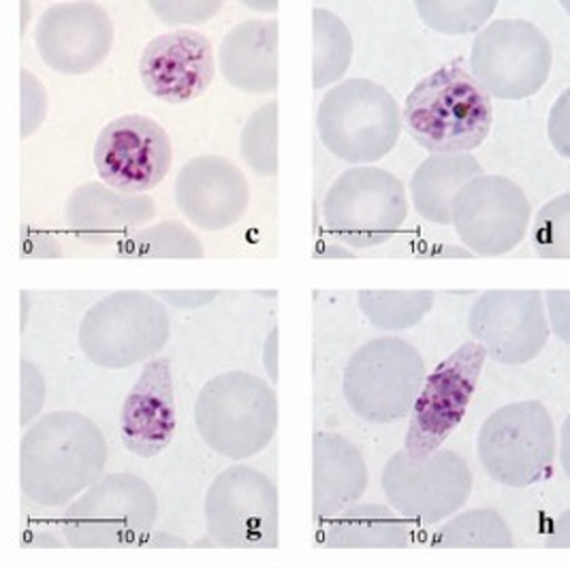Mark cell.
<instances>
[{
    "label": "cell",
    "mask_w": 570,
    "mask_h": 570,
    "mask_svg": "<svg viewBox=\"0 0 570 570\" xmlns=\"http://www.w3.org/2000/svg\"><path fill=\"white\" fill-rule=\"evenodd\" d=\"M208 537L227 549L278 547V490L259 470L232 466L220 472L204 502Z\"/></svg>",
    "instance_id": "cell-11"
},
{
    "label": "cell",
    "mask_w": 570,
    "mask_h": 570,
    "mask_svg": "<svg viewBox=\"0 0 570 570\" xmlns=\"http://www.w3.org/2000/svg\"><path fill=\"white\" fill-rule=\"evenodd\" d=\"M472 342L493 362L523 365L541 355L549 340L544 297L537 288H498L483 293L468 316Z\"/></svg>",
    "instance_id": "cell-15"
},
{
    "label": "cell",
    "mask_w": 570,
    "mask_h": 570,
    "mask_svg": "<svg viewBox=\"0 0 570 570\" xmlns=\"http://www.w3.org/2000/svg\"><path fill=\"white\" fill-rule=\"evenodd\" d=\"M402 125L432 155H470L492 130V99L458 58L416 83L402 109Z\"/></svg>",
    "instance_id": "cell-2"
},
{
    "label": "cell",
    "mask_w": 570,
    "mask_h": 570,
    "mask_svg": "<svg viewBox=\"0 0 570 570\" xmlns=\"http://www.w3.org/2000/svg\"><path fill=\"white\" fill-rule=\"evenodd\" d=\"M150 11L167 27H190L204 24L216 13L223 11L225 2L220 0H197V2H169V0H153L148 2Z\"/></svg>",
    "instance_id": "cell-34"
},
{
    "label": "cell",
    "mask_w": 570,
    "mask_h": 570,
    "mask_svg": "<svg viewBox=\"0 0 570 570\" xmlns=\"http://www.w3.org/2000/svg\"><path fill=\"white\" fill-rule=\"evenodd\" d=\"M481 466L507 488H530L551 474L556 425L537 400H521L485 419L476 439Z\"/></svg>",
    "instance_id": "cell-9"
},
{
    "label": "cell",
    "mask_w": 570,
    "mask_h": 570,
    "mask_svg": "<svg viewBox=\"0 0 570 570\" xmlns=\"http://www.w3.org/2000/svg\"><path fill=\"white\" fill-rule=\"evenodd\" d=\"M434 549H511L513 532L492 509L464 511L432 534Z\"/></svg>",
    "instance_id": "cell-29"
},
{
    "label": "cell",
    "mask_w": 570,
    "mask_h": 570,
    "mask_svg": "<svg viewBox=\"0 0 570 570\" xmlns=\"http://www.w3.org/2000/svg\"><path fill=\"white\" fill-rule=\"evenodd\" d=\"M50 109V99L43 81L22 69L20 76V132L27 139L43 127Z\"/></svg>",
    "instance_id": "cell-33"
},
{
    "label": "cell",
    "mask_w": 570,
    "mask_h": 570,
    "mask_svg": "<svg viewBox=\"0 0 570 570\" xmlns=\"http://www.w3.org/2000/svg\"><path fill=\"white\" fill-rule=\"evenodd\" d=\"M434 291H360L357 304L367 323L381 332H406L432 311Z\"/></svg>",
    "instance_id": "cell-28"
},
{
    "label": "cell",
    "mask_w": 570,
    "mask_h": 570,
    "mask_svg": "<svg viewBox=\"0 0 570 570\" xmlns=\"http://www.w3.org/2000/svg\"><path fill=\"white\" fill-rule=\"evenodd\" d=\"M239 153L246 165L261 176L278 174V101H267L246 120L239 135Z\"/></svg>",
    "instance_id": "cell-30"
},
{
    "label": "cell",
    "mask_w": 570,
    "mask_h": 570,
    "mask_svg": "<svg viewBox=\"0 0 570 570\" xmlns=\"http://www.w3.org/2000/svg\"><path fill=\"white\" fill-rule=\"evenodd\" d=\"M158 502L153 488L129 472L101 476L62 515V534L76 549H127L153 537Z\"/></svg>",
    "instance_id": "cell-5"
},
{
    "label": "cell",
    "mask_w": 570,
    "mask_h": 570,
    "mask_svg": "<svg viewBox=\"0 0 570 570\" xmlns=\"http://www.w3.org/2000/svg\"><path fill=\"white\" fill-rule=\"evenodd\" d=\"M416 13L425 27L441 35H470L488 27L498 2L495 0H470V2H449V0H419Z\"/></svg>",
    "instance_id": "cell-31"
},
{
    "label": "cell",
    "mask_w": 570,
    "mask_h": 570,
    "mask_svg": "<svg viewBox=\"0 0 570 570\" xmlns=\"http://www.w3.org/2000/svg\"><path fill=\"white\" fill-rule=\"evenodd\" d=\"M116 255L122 259H202L204 244L180 220H163L122 237Z\"/></svg>",
    "instance_id": "cell-27"
},
{
    "label": "cell",
    "mask_w": 570,
    "mask_h": 570,
    "mask_svg": "<svg viewBox=\"0 0 570 570\" xmlns=\"http://www.w3.org/2000/svg\"><path fill=\"white\" fill-rule=\"evenodd\" d=\"M547 323L549 332H556V336L569 342V297L570 293L564 291H547Z\"/></svg>",
    "instance_id": "cell-37"
},
{
    "label": "cell",
    "mask_w": 570,
    "mask_h": 570,
    "mask_svg": "<svg viewBox=\"0 0 570 570\" xmlns=\"http://www.w3.org/2000/svg\"><path fill=\"white\" fill-rule=\"evenodd\" d=\"M425 381V363L415 346L397 336L370 340L344 367L342 391L355 415L376 425L411 415Z\"/></svg>",
    "instance_id": "cell-7"
},
{
    "label": "cell",
    "mask_w": 570,
    "mask_h": 570,
    "mask_svg": "<svg viewBox=\"0 0 570 570\" xmlns=\"http://www.w3.org/2000/svg\"><path fill=\"white\" fill-rule=\"evenodd\" d=\"M216 73L214 48L206 35L176 28L155 37L141 52L139 76L146 90L165 104L199 99Z\"/></svg>",
    "instance_id": "cell-18"
},
{
    "label": "cell",
    "mask_w": 570,
    "mask_h": 570,
    "mask_svg": "<svg viewBox=\"0 0 570 570\" xmlns=\"http://www.w3.org/2000/svg\"><path fill=\"white\" fill-rule=\"evenodd\" d=\"M114 20L97 2H58L35 28V46L46 67L60 76H86L99 69L114 48Z\"/></svg>",
    "instance_id": "cell-17"
},
{
    "label": "cell",
    "mask_w": 570,
    "mask_h": 570,
    "mask_svg": "<svg viewBox=\"0 0 570 570\" xmlns=\"http://www.w3.org/2000/svg\"><path fill=\"white\" fill-rule=\"evenodd\" d=\"M321 246H325L321 253H316L314 257H353V253L351 250H346V248H342V246H337V244H330V242H325V244H321Z\"/></svg>",
    "instance_id": "cell-40"
},
{
    "label": "cell",
    "mask_w": 570,
    "mask_h": 570,
    "mask_svg": "<svg viewBox=\"0 0 570 570\" xmlns=\"http://www.w3.org/2000/svg\"><path fill=\"white\" fill-rule=\"evenodd\" d=\"M569 101L570 90L567 88L564 95H560V99L553 105L551 114H549V120H547V132H549V139L553 144V148L569 158Z\"/></svg>",
    "instance_id": "cell-36"
},
{
    "label": "cell",
    "mask_w": 570,
    "mask_h": 570,
    "mask_svg": "<svg viewBox=\"0 0 570 570\" xmlns=\"http://www.w3.org/2000/svg\"><path fill=\"white\" fill-rule=\"evenodd\" d=\"M532 206L518 181L479 176L451 204V225L472 255L500 257L515 250L528 235Z\"/></svg>",
    "instance_id": "cell-14"
},
{
    "label": "cell",
    "mask_w": 570,
    "mask_h": 570,
    "mask_svg": "<svg viewBox=\"0 0 570 570\" xmlns=\"http://www.w3.org/2000/svg\"><path fill=\"white\" fill-rule=\"evenodd\" d=\"M107 458V441L92 419L73 411L41 415L20 444L22 492L41 507H67L104 476Z\"/></svg>",
    "instance_id": "cell-1"
},
{
    "label": "cell",
    "mask_w": 570,
    "mask_h": 570,
    "mask_svg": "<svg viewBox=\"0 0 570 570\" xmlns=\"http://www.w3.org/2000/svg\"><path fill=\"white\" fill-rule=\"evenodd\" d=\"M156 204L146 195H125L104 181H88L73 190L67 202V225L92 244L130 235L155 220Z\"/></svg>",
    "instance_id": "cell-22"
},
{
    "label": "cell",
    "mask_w": 570,
    "mask_h": 570,
    "mask_svg": "<svg viewBox=\"0 0 570 570\" xmlns=\"http://www.w3.org/2000/svg\"><path fill=\"white\" fill-rule=\"evenodd\" d=\"M314 35V67L312 83L316 90L330 88L346 76L353 60V35L344 20L330 9L316 7L312 11Z\"/></svg>",
    "instance_id": "cell-26"
},
{
    "label": "cell",
    "mask_w": 570,
    "mask_h": 570,
    "mask_svg": "<svg viewBox=\"0 0 570 570\" xmlns=\"http://www.w3.org/2000/svg\"><path fill=\"white\" fill-rule=\"evenodd\" d=\"M411 528L383 504H353L327 519L318 543L330 549H404L411 544Z\"/></svg>",
    "instance_id": "cell-25"
},
{
    "label": "cell",
    "mask_w": 570,
    "mask_h": 570,
    "mask_svg": "<svg viewBox=\"0 0 570 570\" xmlns=\"http://www.w3.org/2000/svg\"><path fill=\"white\" fill-rule=\"evenodd\" d=\"M278 20H246L232 28L218 50L223 78L246 95L278 90Z\"/></svg>",
    "instance_id": "cell-23"
},
{
    "label": "cell",
    "mask_w": 570,
    "mask_h": 570,
    "mask_svg": "<svg viewBox=\"0 0 570 570\" xmlns=\"http://www.w3.org/2000/svg\"><path fill=\"white\" fill-rule=\"evenodd\" d=\"M246 7L253 11H269V13L278 11V2H246Z\"/></svg>",
    "instance_id": "cell-41"
},
{
    "label": "cell",
    "mask_w": 570,
    "mask_h": 570,
    "mask_svg": "<svg viewBox=\"0 0 570 570\" xmlns=\"http://www.w3.org/2000/svg\"><path fill=\"white\" fill-rule=\"evenodd\" d=\"M485 360V348L468 340L423 381L411 409L404 442V451L413 460H425L436 453L462 425L470 400L479 387Z\"/></svg>",
    "instance_id": "cell-12"
},
{
    "label": "cell",
    "mask_w": 570,
    "mask_h": 570,
    "mask_svg": "<svg viewBox=\"0 0 570 570\" xmlns=\"http://www.w3.org/2000/svg\"><path fill=\"white\" fill-rule=\"evenodd\" d=\"M263 365L267 370V376L274 381V385L278 383V327H274L263 346Z\"/></svg>",
    "instance_id": "cell-39"
},
{
    "label": "cell",
    "mask_w": 570,
    "mask_h": 570,
    "mask_svg": "<svg viewBox=\"0 0 570 570\" xmlns=\"http://www.w3.org/2000/svg\"><path fill=\"white\" fill-rule=\"evenodd\" d=\"M22 406H20V423L28 428L30 423H35L41 416V409L46 404V379L41 374V370L35 363L22 362Z\"/></svg>",
    "instance_id": "cell-35"
},
{
    "label": "cell",
    "mask_w": 570,
    "mask_h": 570,
    "mask_svg": "<svg viewBox=\"0 0 570 570\" xmlns=\"http://www.w3.org/2000/svg\"><path fill=\"white\" fill-rule=\"evenodd\" d=\"M553 67V48L528 20H495L479 30L470 50V73L490 99L521 101L543 90Z\"/></svg>",
    "instance_id": "cell-10"
},
{
    "label": "cell",
    "mask_w": 570,
    "mask_h": 570,
    "mask_svg": "<svg viewBox=\"0 0 570 570\" xmlns=\"http://www.w3.org/2000/svg\"><path fill=\"white\" fill-rule=\"evenodd\" d=\"M409 216L404 184L387 169L362 165L346 169L323 199L325 225L353 250L387 244Z\"/></svg>",
    "instance_id": "cell-8"
},
{
    "label": "cell",
    "mask_w": 570,
    "mask_h": 570,
    "mask_svg": "<svg viewBox=\"0 0 570 570\" xmlns=\"http://www.w3.org/2000/svg\"><path fill=\"white\" fill-rule=\"evenodd\" d=\"M383 492L400 518L419 523H441L466 504L472 492V470L453 451L439 449L425 460L397 451L383 470Z\"/></svg>",
    "instance_id": "cell-13"
},
{
    "label": "cell",
    "mask_w": 570,
    "mask_h": 570,
    "mask_svg": "<svg viewBox=\"0 0 570 570\" xmlns=\"http://www.w3.org/2000/svg\"><path fill=\"white\" fill-rule=\"evenodd\" d=\"M532 246L541 259H569L570 193L558 195L539 209L532 225Z\"/></svg>",
    "instance_id": "cell-32"
},
{
    "label": "cell",
    "mask_w": 570,
    "mask_h": 570,
    "mask_svg": "<svg viewBox=\"0 0 570 570\" xmlns=\"http://www.w3.org/2000/svg\"><path fill=\"white\" fill-rule=\"evenodd\" d=\"M171 336L165 304L146 291H116L97 302L79 323L81 353L107 370L150 362Z\"/></svg>",
    "instance_id": "cell-6"
},
{
    "label": "cell",
    "mask_w": 570,
    "mask_h": 570,
    "mask_svg": "<svg viewBox=\"0 0 570 570\" xmlns=\"http://www.w3.org/2000/svg\"><path fill=\"white\" fill-rule=\"evenodd\" d=\"M178 209L204 232H225L239 223L250 204V186L229 158L204 155L190 158L174 186Z\"/></svg>",
    "instance_id": "cell-19"
},
{
    "label": "cell",
    "mask_w": 570,
    "mask_h": 570,
    "mask_svg": "<svg viewBox=\"0 0 570 570\" xmlns=\"http://www.w3.org/2000/svg\"><path fill=\"white\" fill-rule=\"evenodd\" d=\"M483 176L481 163L472 155H430L411 178V199L421 218L451 225V204L468 181Z\"/></svg>",
    "instance_id": "cell-24"
},
{
    "label": "cell",
    "mask_w": 570,
    "mask_h": 570,
    "mask_svg": "<svg viewBox=\"0 0 570 570\" xmlns=\"http://www.w3.org/2000/svg\"><path fill=\"white\" fill-rule=\"evenodd\" d=\"M312 453V518L327 521L357 504L367 490L360 446L334 432H318Z\"/></svg>",
    "instance_id": "cell-21"
},
{
    "label": "cell",
    "mask_w": 570,
    "mask_h": 570,
    "mask_svg": "<svg viewBox=\"0 0 570 570\" xmlns=\"http://www.w3.org/2000/svg\"><path fill=\"white\" fill-rule=\"evenodd\" d=\"M195 425L214 453L229 460H248L276 436V391L255 374L223 372L199 391Z\"/></svg>",
    "instance_id": "cell-3"
},
{
    "label": "cell",
    "mask_w": 570,
    "mask_h": 570,
    "mask_svg": "<svg viewBox=\"0 0 570 570\" xmlns=\"http://www.w3.org/2000/svg\"><path fill=\"white\" fill-rule=\"evenodd\" d=\"M174 146L155 118L127 114L107 122L95 144V167L105 186L139 195L167 178Z\"/></svg>",
    "instance_id": "cell-16"
},
{
    "label": "cell",
    "mask_w": 570,
    "mask_h": 570,
    "mask_svg": "<svg viewBox=\"0 0 570 570\" xmlns=\"http://www.w3.org/2000/svg\"><path fill=\"white\" fill-rule=\"evenodd\" d=\"M316 129L332 155L362 167L395 148L404 129L402 107L385 86L372 79H344L321 99Z\"/></svg>",
    "instance_id": "cell-4"
},
{
    "label": "cell",
    "mask_w": 570,
    "mask_h": 570,
    "mask_svg": "<svg viewBox=\"0 0 570 570\" xmlns=\"http://www.w3.org/2000/svg\"><path fill=\"white\" fill-rule=\"evenodd\" d=\"M178 411L171 362L153 357L120 409V436L132 455L150 460L160 455L176 436Z\"/></svg>",
    "instance_id": "cell-20"
},
{
    "label": "cell",
    "mask_w": 570,
    "mask_h": 570,
    "mask_svg": "<svg viewBox=\"0 0 570 570\" xmlns=\"http://www.w3.org/2000/svg\"><path fill=\"white\" fill-rule=\"evenodd\" d=\"M165 304L174 308H202L218 297V291H156Z\"/></svg>",
    "instance_id": "cell-38"
}]
</instances>
